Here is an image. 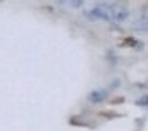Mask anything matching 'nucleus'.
<instances>
[{"instance_id":"f257e3e1","label":"nucleus","mask_w":148,"mask_h":131,"mask_svg":"<svg viewBox=\"0 0 148 131\" xmlns=\"http://www.w3.org/2000/svg\"><path fill=\"white\" fill-rule=\"evenodd\" d=\"M87 14L91 18L119 25V23H124L129 18V9L124 7V6H117V4H99L92 11H89Z\"/></svg>"},{"instance_id":"f03ea898","label":"nucleus","mask_w":148,"mask_h":131,"mask_svg":"<svg viewBox=\"0 0 148 131\" xmlns=\"http://www.w3.org/2000/svg\"><path fill=\"white\" fill-rule=\"evenodd\" d=\"M132 30L134 32H148V14H141L132 21Z\"/></svg>"},{"instance_id":"7ed1b4c3","label":"nucleus","mask_w":148,"mask_h":131,"mask_svg":"<svg viewBox=\"0 0 148 131\" xmlns=\"http://www.w3.org/2000/svg\"><path fill=\"white\" fill-rule=\"evenodd\" d=\"M108 98V89H94L89 93V101L92 103H101Z\"/></svg>"},{"instance_id":"20e7f679","label":"nucleus","mask_w":148,"mask_h":131,"mask_svg":"<svg viewBox=\"0 0 148 131\" xmlns=\"http://www.w3.org/2000/svg\"><path fill=\"white\" fill-rule=\"evenodd\" d=\"M61 2H64V4H68L71 7H80L84 4V0H61Z\"/></svg>"},{"instance_id":"39448f33","label":"nucleus","mask_w":148,"mask_h":131,"mask_svg":"<svg viewBox=\"0 0 148 131\" xmlns=\"http://www.w3.org/2000/svg\"><path fill=\"white\" fill-rule=\"evenodd\" d=\"M136 103L138 105H148V96H143V100H138Z\"/></svg>"}]
</instances>
